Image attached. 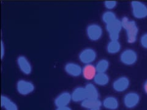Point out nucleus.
<instances>
[{"label": "nucleus", "mask_w": 147, "mask_h": 110, "mask_svg": "<svg viewBox=\"0 0 147 110\" xmlns=\"http://www.w3.org/2000/svg\"><path fill=\"white\" fill-rule=\"evenodd\" d=\"M96 57L97 53L94 49L91 48H86L82 50L79 54V60L85 65L92 64L96 60Z\"/></svg>", "instance_id": "7"}, {"label": "nucleus", "mask_w": 147, "mask_h": 110, "mask_svg": "<svg viewBox=\"0 0 147 110\" xmlns=\"http://www.w3.org/2000/svg\"><path fill=\"white\" fill-rule=\"evenodd\" d=\"M102 106L107 109L115 110L119 107L118 100L113 96H108L104 99Z\"/></svg>", "instance_id": "16"}, {"label": "nucleus", "mask_w": 147, "mask_h": 110, "mask_svg": "<svg viewBox=\"0 0 147 110\" xmlns=\"http://www.w3.org/2000/svg\"><path fill=\"white\" fill-rule=\"evenodd\" d=\"M97 74L95 66L92 64H86L82 68V76L87 80H93L96 75Z\"/></svg>", "instance_id": "15"}, {"label": "nucleus", "mask_w": 147, "mask_h": 110, "mask_svg": "<svg viewBox=\"0 0 147 110\" xmlns=\"http://www.w3.org/2000/svg\"><path fill=\"white\" fill-rule=\"evenodd\" d=\"M17 66L20 71L25 75H29L32 72V66L25 56L20 55L17 59Z\"/></svg>", "instance_id": "10"}, {"label": "nucleus", "mask_w": 147, "mask_h": 110, "mask_svg": "<svg viewBox=\"0 0 147 110\" xmlns=\"http://www.w3.org/2000/svg\"><path fill=\"white\" fill-rule=\"evenodd\" d=\"M138 55L135 50L132 49H126L123 50L119 56L120 61L125 65H134L137 61Z\"/></svg>", "instance_id": "4"}, {"label": "nucleus", "mask_w": 147, "mask_h": 110, "mask_svg": "<svg viewBox=\"0 0 147 110\" xmlns=\"http://www.w3.org/2000/svg\"><path fill=\"white\" fill-rule=\"evenodd\" d=\"M1 106L5 110H18L16 103L6 95H1Z\"/></svg>", "instance_id": "18"}, {"label": "nucleus", "mask_w": 147, "mask_h": 110, "mask_svg": "<svg viewBox=\"0 0 147 110\" xmlns=\"http://www.w3.org/2000/svg\"><path fill=\"white\" fill-rule=\"evenodd\" d=\"M140 42L142 47L147 49V33H144L141 36Z\"/></svg>", "instance_id": "24"}, {"label": "nucleus", "mask_w": 147, "mask_h": 110, "mask_svg": "<svg viewBox=\"0 0 147 110\" xmlns=\"http://www.w3.org/2000/svg\"><path fill=\"white\" fill-rule=\"evenodd\" d=\"M85 88L86 91L87 99H99V91L94 85L92 83H88L85 86Z\"/></svg>", "instance_id": "17"}, {"label": "nucleus", "mask_w": 147, "mask_h": 110, "mask_svg": "<svg viewBox=\"0 0 147 110\" xmlns=\"http://www.w3.org/2000/svg\"><path fill=\"white\" fill-rule=\"evenodd\" d=\"M72 101L71 94L67 91L63 92L57 96L54 100V103L57 107L68 106Z\"/></svg>", "instance_id": "12"}, {"label": "nucleus", "mask_w": 147, "mask_h": 110, "mask_svg": "<svg viewBox=\"0 0 147 110\" xmlns=\"http://www.w3.org/2000/svg\"><path fill=\"white\" fill-rule=\"evenodd\" d=\"M140 97L136 92H130L127 93L123 98V102L127 108H134L139 103Z\"/></svg>", "instance_id": "8"}, {"label": "nucleus", "mask_w": 147, "mask_h": 110, "mask_svg": "<svg viewBox=\"0 0 147 110\" xmlns=\"http://www.w3.org/2000/svg\"><path fill=\"white\" fill-rule=\"evenodd\" d=\"M123 29L126 31L127 42L129 44L135 43L139 34V27L136 22L130 20L127 17H124L121 19Z\"/></svg>", "instance_id": "1"}, {"label": "nucleus", "mask_w": 147, "mask_h": 110, "mask_svg": "<svg viewBox=\"0 0 147 110\" xmlns=\"http://www.w3.org/2000/svg\"><path fill=\"white\" fill-rule=\"evenodd\" d=\"M55 110H72V109L69 106H65V107H57Z\"/></svg>", "instance_id": "26"}, {"label": "nucleus", "mask_w": 147, "mask_h": 110, "mask_svg": "<svg viewBox=\"0 0 147 110\" xmlns=\"http://www.w3.org/2000/svg\"><path fill=\"white\" fill-rule=\"evenodd\" d=\"M86 33L88 38L92 41H97L102 38L103 30L102 27L96 23L90 24L86 27Z\"/></svg>", "instance_id": "5"}, {"label": "nucleus", "mask_w": 147, "mask_h": 110, "mask_svg": "<svg viewBox=\"0 0 147 110\" xmlns=\"http://www.w3.org/2000/svg\"><path fill=\"white\" fill-rule=\"evenodd\" d=\"M16 88L18 94L22 95H27L34 91L35 86L30 81L19 80L17 82Z\"/></svg>", "instance_id": "6"}, {"label": "nucleus", "mask_w": 147, "mask_h": 110, "mask_svg": "<svg viewBox=\"0 0 147 110\" xmlns=\"http://www.w3.org/2000/svg\"><path fill=\"white\" fill-rule=\"evenodd\" d=\"M117 5V3L116 1H105L104 2V6L109 11L114 9Z\"/></svg>", "instance_id": "23"}, {"label": "nucleus", "mask_w": 147, "mask_h": 110, "mask_svg": "<svg viewBox=\"0 0 147 110\" xmlns=\"http://www.w3.org/2000/svg\"><path fill=\"white\" fill-rule=\"evenodd\" d=\"M93 80L97 85L104 86L109 83L110 78L106 73H97Z\"/></svg>", "instance_id": "19"}, {"label": "nucleus", "mask_w": 147, "mask_h": 110, "mask_svg": "<svg viewBox=\"0 0 147 110\" xmlns=\"http://www.w3.org/2000/svg\"><path fill=\"white\" fill-rule=\"evenodd\" d=\"M4 54H5V47H4V44L3 41H1V59H3Z\"/></svg>", "instance_id": "25"}, {"label": "nucleus", "mask_w": 147, "mask_h": 110, "mask_svg": "<svg viewBox=\"0 0 147 110\" xmlns=\"http://www.w3.org/2000/svg\"><path fill=\"white\" fill-rule=\"evenodd\" d=\"M132 13L137 19H143L147 17V6L139 1H132L131 3Z\"/></svg>", "instance_id": "3"}, {"label": "nucleus", "mask_w": 147, "mask_h": 110, "mask_svg": "<svg viewBox=\"0 0 147 110\" xmlns=\"http://www.w3.org/2000/svg\"><path fill=\"white\" fill-rule=\"evenodd\" d=\"M82 67L79 64L69 62L64 66V70L69 75L73 77H78L82 74Z\"/></svg>", "instance_id": "11"}, {"label": "nucleus", "mask_w": 147, "mask_h": 110, "mask_svg": "<svg viewBox=\"0 0 147 110\" xmlns=\"http://www.w3.org/2000/svg\"><path fill=\"white\" fill-rule=\"evenodd\" d=\"M105 28L109 33L110 40H118L120 32L123 29L121 20L117 18L110 23L105 25Z\"/></svg>", "instance_id": "2"}, {"label": "nucleus", "mask_w": 147, "mask_h": 110, "mask_svg": "<svg viewBox=\"0 0 147 110\" xmlns=\"http://www.w3.org/2000/svg\"><path fill=\"white\" fill-rule=\"evenodd\" d=\"M82 108L88 110H100L102 107V102L98 99H86L81 102Z\"/></svg>", "instance_id": "13"}, {"label": "nucleus", "mask_w": 147, "mask_h": 110, "mask_svg": "<svg viewBox=\"0 0 147 110\" xmlns=\"http://www.w3.org/2000/svg\"><path fill=\"white\" fill-rule=\"evenodd\" d=\"M110 66L109 61L106 59H102L96 63L95 67L97 73H106Z\"/></svg>", "instance_id": "21"}, {"label": "nucleus", "mask_w": 147, "mask_h": 110, "mask_svg": "<svg viewBox=\"0 0 147 110\" xmlns=\"http://www.w3.org/2000/svg\"><path fill=\"white\" fill-rule=\"evenodd\" d=\"M72 101L76 103L82 102L87 99L85 87L79 86L73 90L71 93Z\"/></svg>", "instance_id": "14"}, {"label": "nucleus", "mask_w": 147, "mask_h": 110, "mask_svg": "<svg viewBox=\"0 0 147 110\" xmlns=\"http://www.w3.org/2000/svg\"><path fill=\"white\" fill-rule=\"evenodd\" d=\"M144 90L145 91V93L147 94V80L145 81L144 84Z\"/></svg>", "instance_id": "27"}, {"label": "nucleus", "mask_w": 147, "mask_h": 110, "mask_svg": "<svg viewBox=\"0 0 147 110\" xmlns=\"http://www.w3.org/2000/svg\"><path fill=\"white\" fill-rule=\"evenodd\" d=\"M130 85V80L126 76H121L115 80L112 84L113 89L118 93H122L128 89Z\"/></svg>", "instance_id": "9"}, {"label": "nucleus", "mask_w": 147, "mask_h": 110, "mask_svg": "<svg viewBox=\"0 0 147 110\" xmlns=\"http://www.w3.org/2000/svg\"><path fill=\"white\" fill-rule=\"evenodd\" d=\"M117 18L115 13L111 11H105L102 15V20L105 25L110 23V22L116 20Z\"/></svg>", "instance_id": "22"}, {"label": "nucleus", "mask_w": 147, "mask_h": 110, "mask_svg": "<svg viewBox=\"0 0 147 110\" xmlns=\"http://www.w3.org/2000/svg\"><path fill=\"white\" fill-rule=\"evenodd\" d=\"M121 48V44L118 40H110L107 45V52L110 54H116L120 51Z\"/></svg>", "instance_id": "20"}]
</instances>
